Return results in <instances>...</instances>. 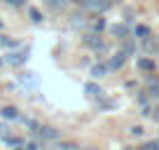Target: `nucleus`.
<instances>
[{
    "label": "nucleus",
    "mask_w": 159,
    "mask_h": 150,
    "mask_svg": "<svg viewBox=\"0 0 159 150\" xmlns=\"http://www.w3.org/2000/svg\"><path fill=\"white\" fill-rule=\"evenodd\" d=\"M38 136L42 141H54V138H59L61 136V131H56L54 127H40L38 129Z\"/></svg>",
    "instance_id": "1"
},
{
    "label": "nucleus",
    "mask_w": 159,
    "mask_h": 150,
    "mask_svg": "<svg viewBox=\"0 0 159 150\" xmlns=\"http://www.w3.org/2000/svg\"><path fill=\"white\" fill-rule=\"evenodd\" d=\"M84 7H89L94 12H103L110 7V0H84Z\"/></svg>",
    "instance_id": "2"
},
{
    "label": "nucleus",
    "mask_w": 159,
    "mask_h": 150,
    "mask_svg": "<svg viewBox=\"0 0 159 150\" xmlns=\"http://www.w3.org/2000/svg\"><path fill=\"white\" fill-rule=\"evenodd\" d=\"M124 59H126V54L124 52H119V54H115L112 59H110V63H108V68H122V63H124Z\"/></svg>",
    "instance_id": "3"
},
{
    "label": "nucleus",
    "mask_w": 159,
    "mask_h": 150,
    "mask_svg": "<svg viewBox=\"0 0 159 150\" xmlns=\"http://www.w3.org/2000/svg\"><path fill=\"white\" fill-rule=\"evenodd\" d=\"M24 59H26L24 54H7V56H5V61H7V63H12V66L24 63Z\"/></svg>",
    "instance_id": "4"
},
{
    "label": "nucleus",
    "mask_w": 159,
    "mask_h": 150,
    "mask_svg": "<svg viewBox=\"0 0 159 150\" xmlns=\"http://www.w3.org/2000/svg\"><path fill=\"white\" fill-rule=\"evenodd\" d=\"M16 108H12V105H7V108H2V117H7V120H16Z\"/></svg>",
    "instance_id": "5"
},
{
    "label": "nucleus",
    "mask_w": 159,
    "mask_h": 150,
    "mask_svg": "<svg viewBox=\"0 0 159 150\" xmlns=\"http://www.w3.org/2000/svg\"><path fill=\"white\" fill-rule=\"evenodd\" d=\"M138 68H143V70H154V61H152V59H140V61H138Z\"/></svg>",
    "instance_id": "6"
},
{
    "label": "nucleus",
    "mask_w": 159,
    "mask_h": 150,
    "mask_svg": "<svg viewBox=\"0 0 159 150\" xmlns=\"http://www.w3.org/2000/svg\"><path fill=\"white\" fill-rule=\"evenodd\" d=\"M84 91H87L89 96H98V94H101V89H98V87L94 85V82H89V85L84 87Z\"/></svg>",
    "instance_id": "7"
},
{
    "label": "nucleus",
    "mask_w": 159,
    "mask_h": 150,
    "mask_svg": "<svg viewBox=\"0 0 159 150\" xmlns=\"http://www.w3.org/2000/svg\"><path fill=\"white\" fill-rule=\"evenodd\" d=\"M105 70H108L105 66H94V68H91V75H94V77H101V75H103Z\"/></svg>",
    "instance_id": "8"
},
{
    "label": "nucleus",
    "mask_w": 159,
    "mask_h": 150,
    "mask_svg": "<svg viewBox=\"0 0 159 150\" xmlns=\"http://www.w3.org/2000/svg\"><path fill=\"white\" fill-rule=\"evenodd\" d=\"M87 45L89 47H101V40H96V35H87Z\"/></svg>",
    "instance_id": "9"
},
{
    "label": "nucleus",
    "mask_w": 159,
    "mask_h": 150,
    "mask_svg": "<svg viewBox=\"0 0 159 150\" xmlns=\"http://www.w3.org/2000/svg\"><path fill=\"white\" fill-rule=\"evenodd\" d=\"M143 148L145 150H159V141H150V143H145Z\"/></svg>",
    "instance_id": "10"
},
{
    "label": "nucleus",
    "mask_w": 159,
    "mask_h": 150,
    "mask_svg": "<svg viewBox=\"0 0 159 150\" xmlns=\"http://www.w3.org/2000/svg\"><path fill=\"white\" fill-rule=\"evenodd\" d=\"M5 143H10V145H24V141H19V138H5Z\"/></svg>",
    "instance_id": "11"
},
{
    "label": "nucleus",
    "mask_w": 159,
    "mask_h": 150,
    "mask_svg": "<svg viewBox=\"0 0 159 150\" xmlns=\"http://www.w3.org/2000/svg\"><path fill=\"white\" fill-rule=\"evenodd\" d=\"M2 45H14V42H12L10 38H5V35H0V47H2Z\"/></svg>",
    "instance_id": "12"
},
{
    "label": "nucleus",
    "mask_w": 159,
    "mask_h": 150,
    "mask_svg": "<svg viewBox=\"0 0 159 150\" xmlns=\"http://www.w3.org/2000/svg\"><path fill=\"white\" fill-rule=\"evenodd\" d=\"M30 19H33V21H42V19H40V12H38V10H30Z\"/></svg>",
    "instance_id": "13"
},
{
    "label": "nucleus",
    "mask_w": 159,
    "mask_h": 150,
    "mask_svg": "<svg viewBox=\"0 0 159 150\" xmlns=\"http://www.w3.org/2000/svg\"><path fill=\"white\" fill-rule=\"evenodd\" d=\"M136 33H138V35H148V28H145V26H140V28H136Z\"/></svg>",
    "instance_id": "14"
},
{
    "label": "nucleus",
    "mask_w": 159,
    "mask_h": 150,
    "mask_svg": "<svg viewBox=\"0 0 159 150\" xmlns=\"http://www.w3.org/2000/svg\"><path fill=\"white\" fill-rule=\"evenodd\" d=\"M131 134L138 136V134H143V129H140V127H134V129H131Z\"/></svg>",
    "instance_id": "15"
},
{
    "label": "nucleus",
    "mask_w": 159,
    "mask_h": 150,
    "mask_svg": "<svg viewBox=\"0 0 159 150\" xmlns=\"http://www.w3.org/2000/svg\"><path fill=\"white\" fill-rule=\"evenodd\" d=\"M5 134H7V127H5V124H0V136H5Z\"/></svg>",
    "instance_id": "16"
},
{
    "label": "nucleus",
    "mask_w": 159,
    "mask_h": 150,
    "mask_svg": "<svg viewBox=\"0 0 159 150\" xmlns=\"http://www.w3.org/2000/svg\"><path fill=\"white\" fill-rule=\"evenodd\" d=\"M7 2H10V5H21L24 0H7Z\"/></svg>",
    "instance_id": "17"
},
{
    "label": "nucleus",
    "mask_w": 159,
    "mask_h": 150,
    "mask_svg": "<svg viewBox=\"0 0 159 150\" xmlns=\"http://www.w3.org/2000/svg\"><path fill=\"white\" fill-rule=\"evenodd\" d=\"M0 26H2V24H0Z\"/></svg>",
    "instance_id": "18"
}]
</instances>
